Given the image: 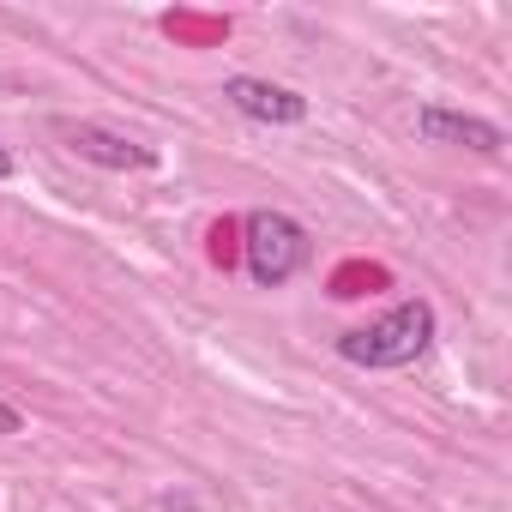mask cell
<instances>
[{"label": "cell", "instance_id": "6da1fadb", "mask_svg": "<svg viewBox=\"0 0 512 512\" xmlns=\"http://www.w3.org/2000/svg\"><path fill=\"white\" fill-rule=\"evenodd\" d=\"M428 344H434V308L416 296V302H398V308H386L380 320L344 332V338H338V356L356 362V368H404V362H416Z\"/></svg>", "mask_w": 512, "mask_h": 512}, {"label": "cell", "instance_id": "7a4b0ae2", "mask_svg": "<svg viewBox=\"0 0 512 512\" xmlns=\"http://www.w3.org/2000/svg\"><path fill=\"white\" fill-rule=\"evenodd\" d=\"M247 272H253V284H266V290H278V284H290L308 260H314V241H308V229L290 217V211H253L247 223Z\"/></svg>", "mask_w": 512, "mask_h": 512}, {"label": "cell", "instance_id": "3957f363", "mask_svg": "<svg viewBox=\"0 0 512 512\" xmlns=\"http://www.w3.org/2000/svg\"><path fill=\"white\" fill-rule=\"evenodd\" d=\"M223 97L235 115L260 121V127H302L308 121V97L290 91V85H272V79H253V73H229L223 79Z\"/></svg>", "mask_w": 512, "mask_h": 512}, {"label": "cell", "instance_id": "277c9868", "mask_svg": "<svg viewBox=\"0 0 512 512\" xmlns=\"http://www.w3.org/2000/svg\"><path fill=\"white\" fill-rule=\"evenodd\" d=\"M416 133L428 145H458V151H476V157H500L506 151V133L488 115H464V109H446V103H422L416 109Z\"/></svg>", "mask_w": 512, "mask_h": 512}, {"label": "cell", "instance_id": "5b68a950", "mask_svg": "<svg viewBox=\"0 0 512 512\" xmlns=\"http://www.w3.org/2000/svg\"><path fill=\"white\" fill-rule=\"evenodd\" d=\"M61 139H67L73 157H85V163H97V169H157V151H151V145H139V139H127V133H109V127H97V121H67Z\"/></svg>", "mask_w": 512, "mask_h": 512}, {"label": "cell", "instance_id": "8992f818", "mask_svg": "<svg viewBox=\"0 0 512 512\" xmlns=\"http://www.w3.org/2000/svg\"><path fill=\"white\" fill-rule=\"evenodd\" d=\"M19 428H25V416H19L7 398H0V434H19Z\"/></svg>", "mask_w": 512, "mask_h": 512}, {"label": "cell", "instance_id": "52a82bcc", "mask_svg": "<svg viewBox=\"0 0 512 512\" xmlns=\"http://www.w3.org/2000/svg\"><path fill=\"white\" fill-rule=\"evenodd\" d=\"M13 169H19V163H13V151L0 145V181H13Z\"/></svg>", "mask_w": 512, "mask_h": 512}]
</instances>
